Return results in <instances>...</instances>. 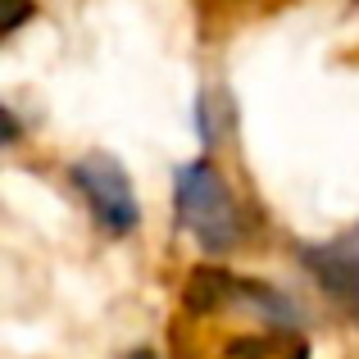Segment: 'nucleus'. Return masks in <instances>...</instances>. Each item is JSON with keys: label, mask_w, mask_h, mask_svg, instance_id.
Masks as SVG:
<instances>
[{"label": "nucleus", "mask_w": 359, "mask_h": 359, "mask_svg": "<svg viewBox=\"0 0 359 359\" xmlns=\"http://www.w3.org/2000/svg\"><path fill=\"white\" fill-rule=\"evenodd\" d=\"M173 219L205 255H228L245 237L241 205L228 177L210 159H191V164L173 168Z\"/></svg>", "instance_id": "1"}, {"label": "nucleus", "mask_w": 359, "mask_h": 359, "mask_svg": "<svg viewBox=\"0 0 359 359\" xmlns=\"http://www.w3.org/2000/svg\"><path fill=\"white\" fill-rule=\"evenodd\" d=\"M73 187H78V196L87 201L91 219H96V228L105 232V237H132L141 223V205H137V191H132V177L123 173V164L114 155H105V150H91V155H82L78 164L69 168Z\"/></svg>", "instance_id": "2"}, {"label": "nucleus", "mask_w": 359, "mask_h": 359, "mask_svg": "<svg viewBox=\"0 0 359 359\" xmlns=\"http://www.w3.org/2000/svg\"><path fill=\"white\" fill-rule=\"evenodd\" d=\"M296 255H300V269L359 323V223L332 241L296 245Z\"/></svg>", "instance_id": "3"}, {"label": "nucleus", "mask_w": 359, "mask_h": 359, "mask_svg": "<svg viewBox=\"0 0 359 359\" xmlns=\"http://www.w3.org/2000/svg\"><path fill=\"white\" fill-rule=\"evenodd\" d=\"M228 296H237V278H232L228 269H219V264L191 269V278H187V287H182V305L191 309V314H214V309L228 305Z\"/></svg>", "instance_id": "4"}, {"label": "nucleus", "mask_w": 359, "mask_h": 359, "mask_svg": "<svg viewBox=\"0 0 359 359\" xmlns=\"http://www.w3.org/2000/svg\"><path fill=\"white\" fill-rule=\"evenodd\" d=\"M237 296H241L250 309H259V314L269 318L273 327H287V332H296V327L305 323V309H300L296 300L287 296V291L269 287V282H237Z\"/></svg>", "instance_id": "5"}, {"label": "nucleus", "mask_w": 359, "mask_h": 359, "mask_svg": "<svg viewBox=\"0 0 359 359\" xmlns=\"http://www.w3.org/2000/svg\"><path fill=\"white\" fill-rule=\"evenodd\" d=\"M36 14V0H0V41Z\"/></svg>", "instance_id": "6"}, {"label": "nucleus", "mask_w": 359, "mask_h": 359, "mask_svg": "<svg viewBox=\"0 0 359 359\" xmlns=\"http://www.w3.org/2000/svg\"><path fill=\"white\" fill-rule=\"evenodd\" d=\"M14 141H23V123H18V114L9 105H0V150L14 146Z\"/></svg>", "instance_id": "7"}, {"label": "nucleus", "mask_w": 359, "mask_h": 359, "mask_svg": "<svg viewBox=\"0 0 359 359\" xmlns=\"http://www.w3.org/2000/svg\"><path fill=\"white\" fill-rule=\"evenodd\" d=\"M228 359H264V341H255V337H241V341L228 346Z\"/></svg>", "instance_id": "8"}, {"label": "nucleus", "mask_w": 359, "mask_h": 359, "mask_svg": "<svg viewBox=\"0 0 359 359\" xmlns=\"http://www.w3.org/2000/svg\"><path fill=\"white\" fill-rule=\"evenodd\" d=\"M123 359H155L150 351H132V355H123Z\"/></svg>", "instance_id": "9"}]
</instances>
